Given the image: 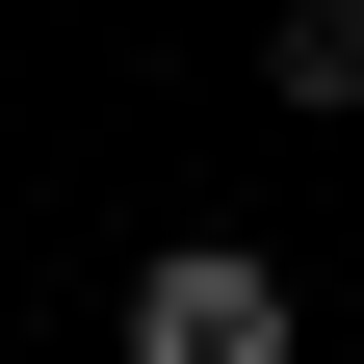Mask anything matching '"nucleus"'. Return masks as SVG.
I'll use <instances>...</instances> for the list:
<instances>
[{"label": "nucleus", "instance_id": "obj_1", "mask_svg": "<svg viewBox=\"0 0 364 364\" xmlns=\"http://www.w3.org/2000/svg\"><path fill=\"white\" fill-rule=\"evenodd\" d=\"M312 338V287L260 235H182V260H130V364H287Z\"/></svg>", "mask_w": 364, "mask_h": 364}, {"label": "nucleus", "instance_id": "obj_2", "mask_svg": "<svg viewBox=\"0 0 364 364\" xmlns=\"http://www.w3.org/2000/svg\"><path fill=\"white\" fill-rule=\"evenodd\" d=\"M260 78H287V105H364V0H287V26H260Z\"/></svg>", "mask_w": 364, "mask_h": 364}]
</instances>
